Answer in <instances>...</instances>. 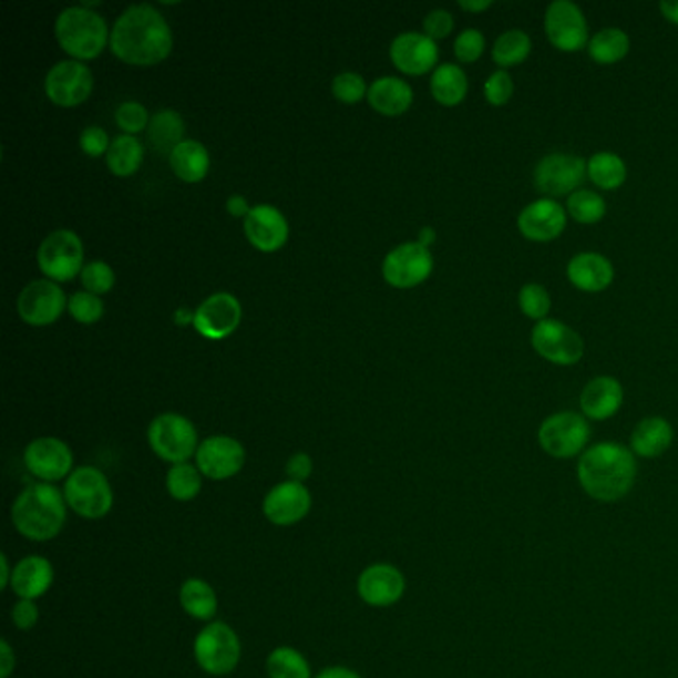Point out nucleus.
<instances>
[{
  "label": "nucleus",
  "mask_w": 678,
  "mask_h": 678,
  "mask_svg": "<svg viewBox=\"0 0 678 678\" xmlns=\"http://www.w3.org/2000/svg\"><path fill=\"white\" fill-rule=\"evenodd\" d=\"M174 32L164 14L150 2L130 4L110 32V50L134 66H154L170 56Z\"/></svg>",
  "instance_id": "obj_1"
},
{
  "label": "nucleus",
  "mask_w": 678,
  "mask_h": 678,
  "mask_svg": "<svg viewBox=\"0 0 678 678\" xmlns=\"http://www.w3.org/2000/svg\"><path fill=\"white\" fill-rule=\"evenodd\" d=\"M577 475L583 490L597 502H617L635 484L637 462L629 448L602 442L582 455Z\"/></svg>",
  "instance_id": "obj_2"
},
{
  "label": "nucleus",
  "mask_w": 678,
  "mask_h": 678,
  "mask_svg": "<svg viewBox=\"0 0 678 678\" xmlns=\"http://www.w3.org/2000/svg\"><path fill=\"white\" fill-rule=\"evenodd\" d=\"M66 515L69 504L64 492L44 482L27 485L10 507V520L17 532L37 543L59 537L66 525Z\"/></svg>",
  "instance_id": "obj_3"
},
{
  "label": "nucleus",
  "mask_w": 678,
  "mask_h": 678,
  "mask_svg": "<svg viewBox=\"0 0 678 678\" xmlns=\"http://www.w3.org/2000/svg\"><path fill=\"white\" fill-rule=\"evenodd\" d=\"M110 32L106 19L86 4L62 10L54 22L60 49L80 62L100 56L102 50L110 47Z\"/></svg>",
  "instance_id": "obj_4"
},
{
  "label": "nucleus",
  "mask_w": 678,
  "mask_h": 678,
  "mask_svg": "<svg viewBox=\"0 0 678 678\" xmlns=\"http://www.w3.org/2000/svg\"><path fill=\"white\" fill-rule=\"evenodd\" d=\"M64 497L74 514L96 522L114 507V490L107 475L94 465H80L64 482Z\"/></svg>",
  "instance_id": "obj_5"
},
{
  "label": "nucleus",
  "mask_w": 678,
  "mask_h": 678,
  "mask_svg": "<svg viewBox=\"0 0 678 678\" xmlns=\"http://www.w3.org/2000/svg\"><path fill=\"white\" fill-rule=\"evenodd\" d=\"M147 444L167 464H184L197 454L199 436L189 418L177 412H164L150 422Z\"/></svg>",
  "instance_id": "obj_6"
},
{
  "label": "nucleus",
  "mask_w": 678,
  "mask_h": 678,
  "mask_svg": "<svg viewBox=\"0 0 678 678\" xmlns=\"http://www.w3.org/2000/svg\"><path fill=\"white\" fill-rule=\"evenodd\" d=\"M194 657L207 675L227 677L242 660L239 635L224 620H212L195 637Z\"/></svg>",
  "instance_id": "obj_7"
},
{
  "label": "nucleus",
  "mask_w": 678,
  "mask_h": 678,
  "mask_svg": "<svg viewBox=\"0 0 678 678\" xmlns=\"http://www.w3.org/2000/svg\"><path fill=\"white\" fill-rule=\"evenodd\" d=\"M40 271L54 282L72 281L84 269V243L72 229H56L40 243L37 253Z\"/></svg>",
  "instance_id": "obj_8"
},
{
  "label": "nucleus",
  "mask_w": 678,
  "mask_h": 678,
  "mask_svg": "<svg viewBox=\"0 0 678 678\" xmlns=\"http://www.w3.org/2000/svg\"><path fill=\"white\" fill-rule=\"evenodd\" d=\"M69 309V297L59 282L37 279L22 287L17 297V312L30 327H49Z\"/></svg>",
  "instance_id": "obj_9"
},
{
  "label": "nucleus",
  "mask_w": 678,
  "mask_h": 678,
  "mask_svg": "<svg viewBox=\"0 0 678 678\" xmlns=\"http://www.w3.org/2000/svg\"><path fill=\"white\" fill-rule=\"evenodd\" d=\"M434 269L432 253L422 243H400L382 261V277L397 289H412L427 281Z\"/></svg>",
  "instance_id": "obj_10"
},
{
  "label": "nucleus",
  "mask_w": 678,
  "mask_h": 678,
  "mask_svg": "<svg viewBox=\"0 0 678 678\" xmlns=\"http://www.w3.org/2000/svg\"><path fill=\"white\" fill-rule=\"evenodd\" d=\"M94 90V74L80 60H60L47 72L44 92L56 106L74 107L86 102Z\"/></svg>",
  "instance_id": "obj_11"
},
{
  "label": "nucleus",
  "mask_w": 678,
  "mask_h": 678,
  "mask_svg": "<svg viewBox=\"0 0 678 678\" xmlns=\"http://www.w3.org/2000/svg\"><path fill=\"white\" fill-rule=\"evenodd\" d=\"M24 465L30 474L39 477L44 484L66 482L74 468V454L64 440L54 436H42L32 440L22 454Z\"/></svg>",
  "instance_id": "obj_12"
},
{
  "label": "nucleus",
  "mask_w": 678,
  "mask_h": 678,
  "mask_svg": "<svg viewBox=\"0 0 678 678\" xmlns=\"http://www.w3.org/2000/svg\"><path fill=\"white\" fill-rule=\"evenodd\" d=\"M592 428L577 412H557L543 420L540 444L553 458H573L587 446Z\"/></svg>",
  "instance_id": "obj_13"
},
{
  "label": "nucleus",
  "mask_w": 678,
  "mask_h": 678,
  "mask_svg": "<svg viewBox=\"0 0 678 678\" xmlns=\"http://www.w3.org/2000/svg\"><path fill=\"white\" fill-rule=\"evenodd\" d=\"M245 458V448L237 438L215 434L202 440L195 454V465L207 480L225 482L242 472Z\"/></svg>",
  "instance_id": "obj_14"
},
{
  "label": "nucleus",
  "mask_w": 678,
  "mask_h": 678,
  "mask_svg": "<svg viewBox=\"0 0 678 678\" xmlns=\"http://www.w3.org/2000/svg\"><path fill=\"white\" fill-rule=\"evenodd\" d=\"M243 307L233 292L209 295L195 309L194 329L207 340H224L242 325Z\"/></svg>",
  "instance_id": "obj_15"
},
{
  "label": "nucleus",
  "mask_w": 678,
  "mask_h": 678,
  "mask_svg": "<svg viewBox=\"0 0 678 678\" xmlns=\"http://www.w3.org/2000/svg\"><path fill=\"white\" fill-rule=\"evenodd\" d=\"M545 34L555 49L577 52L587 44L589 27L583 10L572 0H555L545 10Z\"/></svg>",
  "instance_id": "obj_16"
},
{
  "label": "nucleus",
  "mask_w": 678,
  "mask_h": 678,
  "mask_svg": "<svg viewBox=\"0 0 678 678\" xmlns=\"http://www.w3.org/2000/svg\"><path fill=\"white\" fill-rule=\"evenodd\" d=\"M532 345L543 359L562 367L575 364L585 352L582 337L559 320H540L532 330Z\"/></svg>",
  "instance_id": "obj_17"
},
{
  "label": "nucleus",
  "mask_w": 678,
  "mask_h": 678,
  "mask_svg": "<svg viewBox=\"0 0 678 678\" xmlns=\"http://www.w3.org/2000/svg\"><path fill=\"white\" fill-rule=\"evenodd\" d=\"M312 507V495L305 484L285 480L273 485L263 497V515L277 527H291L301 524Z\"/></svg>",
  "instance_id": "obj_18"
},
{
  "label": "nucleus",
  "mask_w": 678,
  "mask_h": 678,
  "mask_svg": "<svg viewBox=\"0 0 678 678\" xmlns=\"http://www.w3.org/2000/svg\"><path fill=\"white\" fill-rule=\"evenodd\" d=\"M587 172V164L579 155L549 154L540 160L533 172L535 187L547 195H565L577 192Z\"/></svg>",
  "instance_id": "obj_19"
},
{
  "label": "nucleus",
  "mask_w": 678,
  "mask_h": 678,
  "mask_svg": "<svg viewBox=\"0 0 678 678\" xmlns=\"http://www.w3.org/2000/svg\"><path fill=\"white\" fill-rule=\"evenodd\" d=\"M407 592V579L402 572L390 563H372L362 569L357 579V593L369 607L384 609L397 605Z\"/></svg>",
  "instance_id": "obj_20"
},
{
  "label": "nucleus",
  "mask_w": 678,
  "mask_h": 678,
  "mask_svg": "<svg viewBox=\"0 0 678 678\" xmlns=\"http://www.w3.org/2000/svg\"><path fill=\"white\" fill-rule=\"evenodd\" d=\"M438 52L436 40L430 39L424 32H400L397 39L390 42V60L400 72L420 76L430 70H436Z\"/></svg>",
  "instance_id": "obj_21"
},
{
  "label": "nucleus",
  "mask_w": 678,
  "mask_h": 678,
  "mask_svg": "<svg viewBox=\"0 0 678 678\" xmlns=\"http://www.w3.org/2000/svg\"><path fill=\"white\" fill-rule=\"evenodd\" d=\"M243 232L255 249L273 253L281 249L289 239V222L279 207L257 204L243 219Z\"/></svg>",
  "instance_id": "obj_22"
},
{
  "label": "nucleus",
  "mask_w": 678,
  "mask_h": 678,
  "mask_svg": "<svg viewBox=\"0 0 678 678\" xmlns=\"http://www.w3.org/2000/svg\"><path fill=\"white\" fill-rule=\"evenodd\" d=\"M567 225L565 209L553 199H537L525 205L517 217V227L532 242H552L562 235Z\"/></svg>",
  "instance_id": "obj_23"
},
{
  "label": "nucleus",
  "mask_w": 678,
  "mask_h": 678,
  "mask_svg": "<svg viewBox=\"0 0 678 678\" xmlns=\"http://www.w3.org/2000/svg\"><path fill=\"white\" fill-rule=\"evenodd\" d=\"M54 583V567L42 555H29L14 565L10 589L19 599L37 602L50 592Z\"/></svg>",
  "instance_id": "obj_24"
},
{
  "label": "nucleus",
  "mask_w": 678,
  "mask_h": 678,
  "mask_svg": "<svg viewBox=\"0 0 678 678\" xmlns=\"http://www.w3.org/2000/svg\"><path fill=\"white\" fill-rule=\"evenodd\" d=\"M567 275L569 281L587 292L605 291L613 282L615 269L610 265L607 257H603L602 253H577L567 265Z\"/></svg>",
  "instance_id": "obj_25"
},
{
  "label": "nucleus",
  "mask_w": 678,
  "mask_h": 678,
  "mask_svg": "<svg viewBox=\"0 0 678 678\" xmlns=\"http://www.w3.org/2000/svg\"><path fill=\"white\" fill-rule=\"evenodd\" d=\"M370 106L382 116H400L414 102V90L407 80L398 76H380L372 80L367 94Z\"/></svg>",
  "instance_id": "obj_26"
},
{
  "label": "nucleus",
  "mask_w": 678,
  "mask_h": 678,
  "mask_svg": "<svg viewBox=\"0 0 678 678\" xmlns=\"http://www.w3.org/2000/svg\"><path fill=\"white\" fill-rule=\"evenodd\" d=\"M623 404V387L613 377H597L587 382L582 392V410L593 420H607L619 412Z\"/></svg>",
  "instance_id": "obj_27"
},
{
  "label": "nucleus",
  "mask_w": 678,
  "mask_h": 678,
  "mask_svg": "<svg viewBox=\"0 0 678 678\" xmlns=\"http://www.w3.org/2000/svg\"><path fill=\"white\" fill-rule=\"evenodd\" d=\"M167 160H170L172 172L187 184L202 182L209 172V165H212V157H209L207 147L194 137H185L184 142L175 147Z\"/></svg>",
  "instance_id": "obj_28"
},
{
  "label": "nucleus",
  "mask_w": 678,
  "mask_h": 678,
  "mask_svg": "<svg viewBox=\"0 0 678 678\" xmlns=\"http://www.w3.org/2000/svg\"><path fill=\"white\" fill-rule=\"evenodd\" d=\"M147 142L157 154H170L185 140V122L174 107H162L150 117L146 130Z\"/></svg>",
  "instance_id": "obj_29"
},
{
  "label": "nucleus",
  "mask_w": 678,
  "mask_h": 678,
  "mask_svg": "<svg viewBox=\"0 0 678 678\" xmlns=\"http://www.w3.org/2000/svg\"><path fill=\"white\" fill-rule=\"evenodd\" d=\"M179 605L192 619L212 623L219 610V597L202 577H189L179 587Z\"/></svg>",
  "instance_id": "obj_30"
},
{
  "label": "nucleus",
  "mask_w": 678,
  "mask_h": 678,
  "mask_svg": "<svg viewBox=\"0 0 678 678\" xmlns=\"http://www.w3.org/2000/svg\"><path fill=\"white\" fill-rule=\"evenodd\" d=\"M672 444V427L665 418L640 420L630 436V448L643 458H657L665 454Z\"/></svg>",
  "instance_id": "obj_31"
},
{
  "label": "nucleus",
  "mask_w": 678,
  "mask_h": 678,
  "mask_svg": "<svg viewBox=\"0 0 678 678\" xmlns=\"http://www.w3.org/2000/svg\"><path fill=\"white\" fill-rule=\"evenodd\" d=\"M430 90L440 104L455 106L468 94V76L458 64H452V62L440 64L430 78Z\"/></svg>",
  "instance_id": "obj_32"
},
{
  "label": "nucleus",
  "mask_w": 678,
  "mask_h": 678,
  "mask_svg": "<svg viewBox=\"0 0 678 678\" xmlns=\"http://www.w3.org/2000/svg\"><path fill=\"white\" fill-rule=\"evenodd\" d=\"M144 162V144L136 136H120L112 140L106 154L107 170L117 177L136 174Z\"/></svg>",
  "instance_id": "obj_33"
},
{
  "label": "nucleus",
  "mask_w": 678,
  "mask_h": 678,
  "mask_svg": "<svg viewBox=\"0 0 678 678\" xmlns=\"http://www.w3.org/2000/svg\"><path fill=\"white\" fill-rule=\"evenodd\" d=\"M165 487L175 502H194L195 497L202 494L204 474L192 462L170 465L165 475Z\"/></svg>",
  "instance_id": "obj_34"
},
{
  "label": "nucleus",
  "mask_w": 678,
  "mask_h": 678,
  "mask_svg": "<svg viewBox=\"0 0 678 678\" xmlns=\"http://www.w3.org/2000/svg\"><path fill=\"white\" fill-rule=\"evenodd\" d=\"M265 669L269 678H315L307 657L287 645L269 653Z\"/></svg>",
  "instance_id": "obj_35"
},
{
  "label": "nucleus",
  "mask_w": 678,
  "mask_h": 678,
  "mask_svg": "<svg viewBox=\"0 0 678 678\" xmlns=\"http://www.w3.org/2000/svg\"><path fill=\"white\" fill-rule=\"evenodd\" d=\"M630 42L627 32L617 29V27H610V29H603L589 40V54L595 62L599 64H613V62H619V60L627 56L629 52Z\"/></svg>",
  "instance_id": "obj_36"
},
{
  "label": "nucleus",
  "mask_w": 678,
  "mask_h": 678,
  "mask_svg": "<svg viewBox=\"0 0 678 678\" xmlns=\"http://www.w3.org/2000/svg\"><path fill=\"white\" fill-rule=\"evenodd\" d=\"M587 174L593 184L599 185L602 189H617L627 179V165L613 152H599L589 160Z\"/></svg>",
  "instance_id": "obj_37"
},
{
  "label": "nucleus",
  "mask_w": 678,
  "mask_h": 678,
  "mask_svg": "<svg viewBox=\"0 0 678 678\" xmlns=\"http://www.w3.org/2000/svg\"><path fill=\"white\" fill-rule=\"evenodd\" d=\"M532 52V39L525 34L524 30H505L502 37H497L495 40L494 49H492V56H494L495 64H500L502 69H510V66H517L522 64Z\"/></svg>",
  "instance_id": "obj_38"
},
{
  "label": "nucleus",
  "mask_w": 678,
  "mask_h": 678,
  "mask_svg": "<svg viewBox=\"0 0 678 678\" xmlns=\"http://www.w3.org/2000/svg\"><path fill=\"white\" fill-rule=\"evenodd\" d=\"M567 209L575 222L579 224H597L607 212V204L602 195L592 189H577L567 199Z\"/></svg>",
  "instance_id": "obj_39"
},
{
  "label": "nucleus",
  "mask_w": 678,
  "mask_h": 678,
  "mask_svg": "<svg viewBox=\"0 0 678 678\" xmlns=\"http://www.w3.org/2000/svg\"><path fill=\"white\" fill-rule=\"evenodd\" d=\"M150 112L147 107L137 102V100H126L116 107V120L117 127L122 130V134L127 136H136L140 132H144L150 126Z\"/></svg>",
  "instance_id": "obj_40"
},
{
  "label": "nucleus",
  "mask_w": 678,
  "mask_h": 678,
  "mask_svg": "<svg viewBox=\"0 0 678 678\" xmlns=\"http://www.w3.org/2000/svg\"><path fill=\"white\" fill-rule=\"evenodd\" d=\"M104 301L100 295L90 291H76L69 297V312L72 319L82 325H94L104 317Z\"/></svg>",
  "instance_id": "obj_41"
},
{
  "label": "nucleus",
  "mask_w": 678,
  "mask_h": 678,
  "mask_svg": "<svg viewBox=\"0 0 678 678\" xmlns=\"http://www.w3.org/2000/svg\"><path fill=\"white\" fill-rule=\"evenodd\" d=\"M332 96L345 102V104H357L362 97L369 94V86H367V80L359 72H340L337 76L332 78Z\"/></svg>",
  "instance_id": "obj_42"
},
{
  "label": "nucleus",
  "mask_w": 678,
  "mask_h": 678,
  "mask_svg": "<svg viewBox=\"0 0 678 678\" xmlns=\"http://www.w3.org/2000/svg\"><path fill=\"white\" fill-rule=\"evenodd\" d=\"M80 281H82L84 291L104 295V292L112 291L116 282V273L112 269V265L96 259V261L84 265V269L80 273Z\"/></svg>",
  "instance_id": "obj_43"
},
{
  "label": "nucleus",
  "mask_w": 678,
  "mask_h": 678,
  "mask_svg": "<svg viewBox=\"0 0 678 678\" xmlns=\"http://www.w3.org/2000/svg\"><path fill=\"white\" fill-rule=\"evenodd\" d=\"M520 307L530 319L543 320L552 309V297L540 282H527L520 291Z\"/></svg>",
  "instance_id": "obj_44"
},
{
  "label": "nucleus",
  "mask_w": 678,
  "mask_h": 678,
  "mask_svg": "<svg viewBox=\"0 0 678 678\" xmlns=\"http://www.w3.org/2000/svg\"><path fill=\"white\" fill-rule=\"evenodd\" d=\"M485 39L484 34L477 29H465L458 34L454 42L455 56L460 62H475L484 54Z\"/></svg>",
  "instance_id": "obj_45"
},
{
  "label": "nucleus",
  "mask_w": 678,
  "mask_h": 678,
  "mask_svg": "<svg viewBox=\"0 0 678 678\" xmlns=\"http://www.w3.org/2000/svg\"><path fill=\"white\" fill-rule=\"evenodd\" d=\"M484 94L490 104L502 106L505 102H510V97L514 94V80L505 70H497L485 80Z\"/></svg>",
  "instance_id": "obj_46"
},
{
  "label": "nucleus",
  "mask_w": 678,
  "mask_h": 678,
  "mask_svg": "<svg viewBox=\"0 0 678 678\" xmlns=\"http://www.w3.org/2000/svg\"><path fill=\"white\" fill-rule=\"evenodd\" d=\"M110 144H112V140H110V134L104 127L86 126L80 134V147L90 157H100V155L106 157Z\"/></svg>",
  "instance_id": "obj_47"
},
{
  "label": "nucleus",
  "mask_w": 678,
  "mask_h": 678,
  "mask_svg": "<svg viewBox=\"0 0 678 678\" xmlns=\"http://www.w3.org/2000/svg\"><path fill=\"white\" fill-rule=\"evenodd\" d=\"M454 30V17L446 9L430 10L424 19V34L430 39H446Z\"/></svg>",
  "instance_id": "obj_48"
},
{
  "label": "nucleus",
  "mask_w": 678,
  "mask_h": 678,
  "mask_svg": "<svg viewBox=\"0 0 678 678\" xmlns=\"http://www.w3.org/2000/svg\"><path fill=\"white\" fill-rule=\"evenodd\" d=\"M10 619H12V625L17 629L32 630L40 619L39 605H37V602H30V599H19L12 605Z\"/></svg>",
  "instance_id": "obj_49"
},
{
  "label": "nucleus",
  "mask_w": 678,
  "mask_h": 678,
  "mask_svg": "<svg viewBox=\"0 0 678 678\" xmlns=\"http://www.w3.org/2000/svg\"><path fill=\"white\" fill-rule=\"evenodd\" d=\"M312 470H315V462H312V458H310L307 452H297V454H292L291 458L287 460V464H285L287 480L297 482V484H305L310 475H312Z\"/></svg>",
  "instance_id": "obj_50"
},
{
  "label": "nucleus",
  "mask_w": 678,
  "mask_h": 678,
  "mask_svg": "<svg viewBox=\"0 0 678 678\" xmlns=\"http://www.w3.org/2000/svg\"><path fill=\"white\" fill-rule=\"evenodd\" d=\"M17 669V655L7 639L0 640V678H10Z\"/></svg>",
  "instance_id": "obj_51"
},
{
  "label": "nucleus",
  "mask_w": 678,
  "mask_h": 678,
  "mask_svg": "<svg viewBox=\"0 0 678 678\" xmlns=\"http://www.w3.org/2000/svg\"><path fill=\"white\" fill-rule=\"evenodd\" d=\"M225 207H227V212H229L233 217H243V219H245V217L249 215V212H251L253 205H249L245 195L233 194L229 195V199H227Z\"/></svg>",
  "instance_id": "obj_52"
},
{
  "label": "nucleus",
  "mask_w": 678,
  "mask_h": 678,
  "mask_svg": "<svg viewBox=\"0 0 678 678\" xmlns=\"http://www.w3.org/2000/svg\"><path fill=\"white\" fill-rule=\"evenodd\" d=\"M12 573H14V565H10L9 555L2 553L0 555V589H10Z\"/></svg>",
  "instance_id": "obj_53"
},
{
  "label": "nucleus",
  "mask_w": 678,
  "mask_h": 678,
  "mask_svg": "<svg viewBox=\"0 0 678 678\" xmlns=\"http://www.w3.org/2000/svg\"><path fill=\"white\" fill-rule=\"evenodd\" d=\"M315 678H362L357 670L349 669V667H327V669L320 670L319 675Z\"/></svg>",
  "instance_id": "obj_54"
},
{
  "label": "nucleus",
  "mask_w": 678,
  "mask_h": 678,
  "mask_svg": "<svg viewBox=\"0 0 678 678\" xmlns=\"http://www.w3.org/2000/svg\"><path fill=\"white\" fill-rule=\"evenodd\" d=\"M195 310L187 309V307H179V309H175L174 312V322L175 325H179V327H185V325H194Z\"/></svg>",
  "instance_id": "obj_55"
},
{
  "label": "nucleus",
  "mask_w": 678,
  "mask_h": 678,
  "mask_svg": "<svg viewBox=\"0 0 678 678\" xmlns=\"http://www.w3.org/2000/svg\"><path fill=\"white\" fill-rule=\"evenodd\" d=\"M660 12H662L670 22H677L678 24V0H662V2H660Z\"/></svg>",
  "instance_id": "obj_56"
},
{
  "label": "nucleus",
  "mask_w": 678,
  "mask_h": 678,
  "mask_svg": "<svg viewBox=\"0 0 678 678\" xmlns=\"http://www.w3.org/2000/svg\"><path fill=\"white\" fill-rule=\"evenodd\" d=\"M460 7L464 10H472V12H480V10L490 9L492 0H460Z\"/></svg>",
  "instance_id": "obj_57"
},
{
  "label": "nucleus",
  "mask_w": 678,
  "mask_h": 678,
  "mask_svg": "<svg viewBox=\"0 0 678 678\" xmlns=\"http://www.w3.org/2000/svg\"><path fill=\"white\" fill-rule=\"evenodd\" d=\"M418 239H420L418 243H422L424 247H430V245L434 243V239H436V232H434L432 227H424V229L420 232V235H418Z\"/></svg>",
  "instance_id": "obj_58"
}]
</instances>
